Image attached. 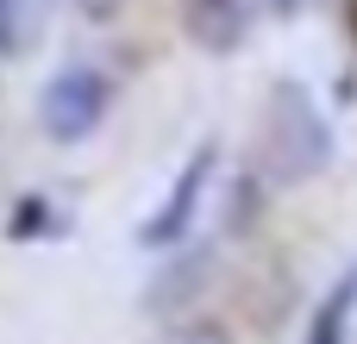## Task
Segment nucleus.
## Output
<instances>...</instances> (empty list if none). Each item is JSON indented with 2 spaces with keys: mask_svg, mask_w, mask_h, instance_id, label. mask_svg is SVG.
Segmentation results:
<instances>
[{
  "mask_svg": "<svg viewBox=\"0 0 357 344\" xmlns=\"http://www.w3.org/2000/svg\"><path fill=\"white\" fill-rule=\"evenodd\" d=\"M257 150H264V169L276 182H307L326 169L333 157V132L320 119V107L307 100L301 81H276L270 100H264V119H257Z\"/></svg>",
  "mask_w": 357,
  "mask_h": 344,
  "instance_id": "obj_1",
  "label": "nucleus"
},
{
  "mask_svg": "<svg viewBox=\"0 0 357 344\" xmlns=\"http://www.w3.org/2000/svg\"><path fill=\"white\" fill-rule=\"evenodd\" d=\"M75 6H82V19H94V25H107V19H119V13H126L132 0H75Z\"/></svg>",
  "mask_w": 357,
  "mask_h": 344,
  "instance_id": "obj_9",
  "label": "nucleus"
},
{
  "mask_svg": "<svg viewBox=\"0 0 357 344\" xmlns=\"http://www.w3.org/2000/svg\"><path fill=\"white\" fill-rule=\"evenodd\" d=\"M50 219H56L50 201H44V194H25V201L13 207V219H6V238H13V244H31L38 232H50Z\"/></svg>",
  "mask_w": 357,
  "mask_h": 344,
  "instance_id": "obj_6",
  "label": "nucleus"
},
{
  "mask_svg": "<svg viewBox=\"0 0 357 344\" xmlns=\"http://www.w3.org/2000/svg\"><path fill=\"white\" fill-rule=\"evenodd\" d=\"M25 50V0H0V56Z\"/></svg>",
  "mask_w": 357,
  "mask_h": 344,
  "instance_id": "obj_7",
  "label": "nucleus"
},
{
  "mask_svg": "<svg viewBox=\"0 0 357 344\" xmlns=\"http://www.w3.org/2000/svg\"><path fill=\"white\" fill-rule=\"evenodd\" d=\"M357 307V276H345L333 295H326V307L314 313V332H307V344H345V320H351Z\"/></svg>",
  "mask_w": 357,
  "mask_h": 344,
  "instance_id": "obj_5",
  "label": "nucleus"
},
{
  "mask_svg": "<svg viewBox=\"0 0 357 344\" xmlns=\"http://www.w3.org/2000/svg\"><path fill=\"white\" fill-rule=\"evenodd\" d=\"M176 344H232V332L213 326V320H188V326L176 332Z\"/></svg>",
  "mask_w": 357,
  "mask_h": 344,
  "instance_id": "obj_8",
  "label": "nucleus"
},
{
  "mask_svg": "<svg viewBox=\"0 0 357 344\" xmlns=\"http://www.w3.org/2000/svg\"><path fill=\"white\" fill-rule=\"evenodd\" d=\"M107 107H113V81H107L100 69H63V75L44 88L38 119H44V132H50L56 144H82V138L107 119Z\"/></svg>",
  "mask_w": 357,
  "mask_h": 344,
  "instance_id": "obj_2",
  "label": "nucleus"
},
{
  "mask_svg": "<svg viewBox=\"0 0 357 344\" xmlns=\"http://www.w3.org/2000/svg\"><path fill=\"white\" fill-rule=\"evenodd\" d=\"M213 163H220V150H213V144H201V150L176 169V182H169L163 207H157L151 219H138V244L169 251V244H182V238L195 232V213H201V201H207V175H213Z\"/></svg>",
  "mask_w": 357,
  "mask_h": 344,
  "instance_id": "obj_3",
  "label": "nucleus"
},
{
  "mask_svg": "<svg viewBox=\"0 0 357 344\" xmlns=\"http://www.w3.org/2000/svg\"><path fill=\"white\" fill-rule=\"evenodd\" d=\"M314 0H270V13H282V19H295V13H307Z\"/></svg>",
  "mask_w": 357,
  "mask_h": 344,
  "instance_id": "obj_10",
  "label": "nucleus"
},
{
  "mask_svg": "<svg viewBox=\"0 0 357 344\" xmlns=\"http://www.w3.org/2000/svg\"><path fill=\"white\" fill-rule=\"evenodd\" d=\"M182 38L201 56H238L251 38V0H182Z\"/></svg>",
  "mask_w": 357,
  "mask_h": 344,
  "instance_id": "obj_4",
  "label": "nucleus"
}]
</instances>
